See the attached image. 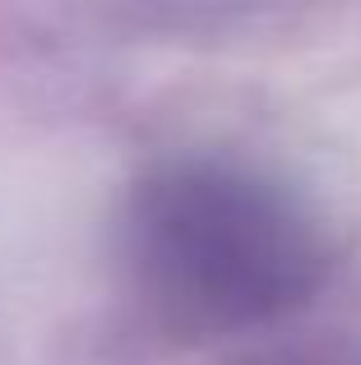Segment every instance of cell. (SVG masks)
<instances>
[{
    "label": "cell",
    "instance_id": "obj_1",
    "mask_svg": "<svg viewBox=\"0 0 361 365\" xmlns=\"http://www.w3.org/2000/svg\"><path fill=\"white\" fill-rule=\"evenodd\" d=\"M167 259L208 305L260 314L297 296L310 277V245L255 185L195 176L176 185L158 217Z\"/></svg>",
    "mask_w": 361,
    "mask_h": 365
}]
</instances>
